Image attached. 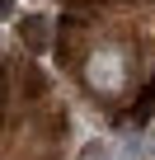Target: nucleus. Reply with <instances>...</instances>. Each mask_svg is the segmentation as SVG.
I'll return each instance as SVG.
<instances>
[{
    "instance_id": "obj_1",
    "label": "nucleus",
    "mask_w": 155,
    "mask_h": 160,
    "mask_svg": "<svg viewBox=\"0 0 155 160\" xmlns=\"http://www.w3.org/2000/svg\"><path fill=\"white\" fill-rule=\"evenodd\" d=\"M127 75H132V52L122 42H104L90 52V66H85V80L99 90V94H122L127 90Z\"/></svg>"
}]
</instances>
